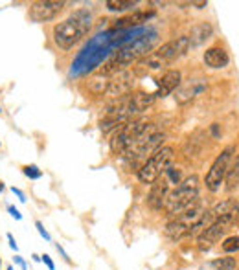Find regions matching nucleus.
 I'll list each match as a JSON object with an SVG mask.
<instances>
[{
    "mask_svg": "<svg viewBox=\"0 0 239 270\" xmlns=\"http://www.w3.org/2000/svg\"><path fill=\"white\" fill-rule=\"evenodd\" d=\"M8 211H9V213H11V217H13V219H17V220L22 219V215H20V211H18L15 206H8Z\"/></svg>",
    "mask_w": 239,
    "mask_h": 270,
    "instance_id": "nucleus-30",
    "label": "nucleus"
},
{
    "mask_svg": "<svg viewBox=\"0 0 239 270\" xmlns=\"http://www.w3.org/2000/svg\"><path fill=\"white\" fill-rule=\"evenodd\" d=\"M22 171H24V175H26L28 179H32V180H39L42 177V171L33 164L32 165H24Z\"/></svg>",
    "mask_w": 239,
    "mask_h": 270,
    "instance_id": "nucleus-26",
    "label": "nucleus"
},
{
    "mask_svg": "<svg viewBox=\"0 0 239 270\" xmlns=\"http://www.w3.org/2000/svg\"><path fill=\"white\" fill-rule=\"evenodd\" d=\"M41 261L44 263L46 266H48V270H55V265H54V261H52V257L48 256V254H44V256H41Z\"/></svg>",
    "mask_w": 239,
    "mask_h": 270,
    "instance_id": "nucleus-29",
    "label": "nucleus"
},
{
    "mask_svg": "<svg viewBox=\"0 0 239 270\" xmlns=\"http://www.w3.org/2000/svg\"><path fill=\"white\" fill-rule=\"evenodd\" d=\"M153 15H155L153 11H136V13L129 15V17H122V18H118V20H114L112 28H114V30H127V28H133L142 22H147V18H151Z\"/></svg>",
    "mask_w": 239,
    "mask_h": 270,
    "instance_id": "nucleus-18",
    "label": "nucleus"
},
{
    "mask_svg": "<svg viewBox=\"0 0 239 270\" xmlns=\"http://www.w3.org/2000/svg\"><path fill=\"white\" fill-rule=\"evenodd\" d=\"M8 270H13V266H9V268Z\"/></svg>",
    "mask_w": 239,
    "mask_h": 270,
    "instance_id": "nucleus-36",
    "label": "nucleus"
},
{
    "mask_svg": "<svg viewBox=\"0 0 239 270\" xmlns=\"http://www.w3.org/2000/svg\"><path fill=\"white\" fill-rule=\"evenodd\" d=\"M237 217H239V213H232V215H225V217H219V219H213V223H211L210 226H206V228L197 235L199 250H202V252L210 250V248L213 247V244H216L230 228H232V225L237 220Z\"/></svg>",
    "mask_w": 239,
    "mask_h": 270,
    "instance_id": "nucleus-8",
    "label": "nucleus"
},
{
    "mask_svg": "<svg viewBox=\"0 0 239 270\" xmlns=\"http://www.w3.org/2000/svg\"><path fill=\"white\" fill-rule=\"evenodd\" d=\"M15 263H18L22 270H28V268H26V263L22 261V257H20V256H15Z\"/></svg>",
    "mask_w": 239,
    "mask_h": 270,
    "instance_id": "nucleus-34",
    "label": "nucleus"
},
{
    "mask_svg": "<svg viewBox=\"0 0 239 270\" xmlns=\"http://www.w3.org/2000/svg\"><path fill=\"white\" fill-rule=\"evenodd\" d=\"M189 52V41L188 35H180L173 41L162 44L156 52H151L149 55H146L142 61H140V66L149 70H158L165 64L173 63V61L180 59L182 55H186Z\"/></svg>",
    "mask_w": 239,
    "mask_h": 270,
    "instance_id": "nucleus-3",
    "label": "nucleus"
},
{
    "mask_svg": "<svg viewBox=\"0 0 239 270\" xmlns=\"http://www.w3.org/2000/svg\"><path fill=\"white\" fill-rule=\"evenodd\" d=\"M35 228H37V232L41 234V237H44V241H52L50 234H48V232H46V230H44V226H42L41 220H37V223H35Z\"/></svg>",
    "mask_w": 239,
    "mask_h": 270,
    "instance_id": "nucleus-28",
    "label": "nucleus"
},
{
    "mask_svg": "<svg viewBox=\"0 0 239 270\" xmlns=\"http://www.w3.org/2000/svg\"><path fill=\"white\" fill-rule=\"evenodd\" d=\"M155 94H146V92H131L127 96V112H129V118L134 114H140L147 107L153 105L155 101Z\"/></svg>",
    "mask_w": 239,
    "mask_h": 270,
    "instance_id": "nucleus-16",
    "label": "nucleus"
},
{
    "mask_svg": "<svg viewBox=\"0 0 239 270\" xmlns=\"http://www.w3.org/2000/svg\"><path fill=\"white\" fill-rule=\"evenodd\" d=\"M210 266L213 270H234L237 266V261L234 257H219L216 261H211Z\"/></svg>",
    "mask_w": 239,
    "mask_h": 270,
    "instance_id": "nucleus-24",
    "label": "nucleus"
},
{
    "mask_svg": "<svg viewBox=\"0 0 239 270\" xmlns=\"http://www.w3.org/2000/svg\"><path fill=\"white\" fill-rule=\"evenodd\" d=\"M55 248H57V252H59L61 256L64 257V261H68V263H70V257H68V254L64 252V250H63V247H61V244H55Z\"/></svg>",
    "mask_w": 239,
    "mask_h": 270,
    "instance_id": "nucleus-32",
    "label": "nucleus"
},
{
    "mask_svg": "<svg viewBox=\"0 0 239 270\" xmlns=\"http://www.w3.org/2000/svg\"><path fill=\"white\" fill-rule=\"evenodd\" d=\"M11 191H13L15 195H17L18 201H20V202H26V195H24V193L20 191V189H18V188H15V186H13V188H11Z\"/></svg>",
    "mask_w": 239,
    "mask_h": 270,
    "instance_id": "nucleus-31",
    "label": "nucleus"
},
{
    "mask_svg": "<svg viewBox=\"0 0 239 270\" xmlns=\"http://www.w3.org/2000/svg\"><path fill=\"white\" fill-rule=\"evenodd\" d=\"M223 252H226V254L239 252V237H237V235L226 237L225 241H223Z\"/></svg>",
    "mask_w": 239,
    "mask_h": 270,
    "instance_id": "nucleus-25",
    "label": "nucleus"
},
{
    "mask_svg": "<svg viewBox=\"0 0 239 270\" xmlns=\"http://www.w3.org/2000/svg\"><path fill=\"white\" fill-rule=\"evenodd\" d=\"M105 6L109 11H127V9L136 8L138 2L136 0H107Z\"/></svg>",
    "mask_w": 239,
    "mask_h": 270,
    "instance_id": "nucleus-23",
    "label": "nucleus"
},
{
    "mask_svg": "<svg viewBox=\"0 0 239 270\" xmlns=\"http://www.w3.org/2000/svg\"><path fill=\"white\" fill-rule=\"evenodd\" d=\"M213 33V28H211L210 22H199L192 28V32L188 35V41H189V48H197L201 46L202 42H206L208 39L211 37Z\"/></svg>",
    "mask_w": 239,
    "mask_h": 270,
    "instance_id": "nucleus-17",
    "label": "nucleus"
},
{
    "mask_svg": "<svg viewBox=\"0 0 239 270\" xmlns=\"http://www.w3.org/2000/svg\"><path fill=\"white\" fill-rule=\"evenodd\" d=\"M134 87V73L131 70H119L116 72L112 78L109 79V88H107L105 96L112 97V100H118V97L129 96L131 90Z\"/></svg>",
    "mask_w": 239,
    "mask_h": 270,
    "instance_id": "nucleus-11",
    "label": "nucleus"
},
{
    "mask_svg": "<svg viewBox=\"0 0 239 270\" xmlns=\"http://www.w3.org/2000/svg\"><path fill=\"white\" fill-rule=\"evenodd\" d=\"M147 121H138V119H133V121H127L122 127L116 131V134L110 140V149L116 156H125L129 153V149L134 145L140 134L147 129Z\"/></svg>",
    "mask_w": 239,
    "mask_h": 270,
    "instance_id": "nucleus-6",
    "label": "nucleus"
},
{
    "mask_svg": "<svg viewBox=\"0 0 239 270\" xmlns=\"http://www.w3.org/2000/svg\"><path fill=\"white\" fill-rule=\"evenodd\" d=\"M173 156H175L173 147H170V145L160 147V149H158L155 155L149 156L146 160V164L138 169V180L142 184L151 186L156 179H160L162 175L171 167Z\"/></svg>",
    "mask_w": 239,
    "mask_h": 270,
    "instance_id": "nucleus-5",
    "label": "nucleus"
},
{
    "mask_svg": "<svg viewBox=\"0 0 239 270\" xmlns=\"http://www.w3.org/2000/svg\"><path fill=\"white\" fill-rule=\"evenodd\" d=\"M156 85H158V88H156V92H155V97H165L182 85V76H180L179 70H168V72H164V76L158 79Z\"/></svg>",
    "mask_w": 239,
    "mask_h": 270,
    "instance_id": "nucleus-14",
    "label": "nucleus"
},
{
    "mask_svg": "<svg viewBox=\"0 0 239 270\" xmlns=\"http://www.w3.org/2000/svg\"><path fill=\"white\" fill-rule=\"evenodd\" d=\"M8 241H9V247L13 248V250H18L17 243H15V239H13V235H11V234H8Z\"/></svg>",
    "mask_w": 239,
    "mask_h": 270,
    "instance_id": "nucleus-33",
    "label": "nucleus"
},
{
    "mask_svg": "<svg viewBox=\"0 0 239 270\" xmlns=\"http://www.w3.org/2000/svg\"><path fill=\"white\" fill-rule=\"evenodd\" d=\"M156 41H158V33L155 30L149 32V35H144V37H136L133 42L122 46L118 52L112 54L109 61L105 63V66L101 68V76H114L116 72L119 70H125L131 63L134 61H140L144 59L146 55L151 54V50L155 48Z\"/></svg>",
    "mask_w": 239,
    "mask_h": 270,
    "instance_id": "nucleus-1",
    "label": "nucleus"
},
{
    "mask_svg": "<svg viewBox=\"0 0 239 270\" xmlns=\"http://www.w3.org/2000/svg\"><path fill=\"white\" fill-rule=\"evenodd\" d=\"M211 217L213 219H219V217L225 215H232V213H239V202L234 201V199H226V201L219 202L216 206L210 210Z\"/></svg>",
    "mask_w": 239,
    "mask_h": 270,
    "instance_id": "nucleus-20",
    "label": "nucleus"
},
{
    "mask_svg": "<svg viewBox=\"0 0 239 270\" xmlns=\"http://www.w3.org/2000/svg\"><path fill=\"white\" fill-rule=\"evenodd\" d=\"M109 88V78L107 76H96V78L88 79V92L94 96H103Z\"/></svg>",
    "mask_w": 239,
    "mask_h": 270,
    "instance_id": "nucleus-22",
    "label": "nucleus"
},
{
    "mask_svg": "<svg viewBox=\"0 0 239 270\" xmlns=\"http://www.w3.org/2000/svg\"><path fill=\"white\" fill-rule=\"evenodd\" d=\"M195 202H199V177L192 175L188 179H184L179 184V188L168 195L164 208L170 215H180L182 211L192 208Z\"/></svg>",
    "mask_w": 239,
    "mask_h": 270,
    "instance_id": "nucleus-4",
    "label": "nucleus"
},
{
    "mask_svg": "<svg viewBox=\"0 0 239 270\" xmlns=\"http://www.w3.org/2000/svg\"><path fill=\"white\" fill-rule=\"evenodd\" d=\"M202 61L206 64L208 68L211 70H221V68H226L230 63V55L225 48H221V46H211L204 52L202 55Z\"/></svg>",
    "mask_w": 239,
    "mask_h": 270,
    "instance_id": "nucleus-15",
    "label": "nucleus"
},
{
    "mask_svg": "<svg viewBox=\"0 0 239 270\" xmlns=\"http://www.w3.org/2000/svg\"><path fill=\"white\" fill-rule=\"evenodd\" d=\"M234 153H235L234 145L225 147V149L221 151V155L213 160V164L210 165V169H208L206 177H204V184H206V188L210 189V191L216 193L221 189V184L225 182L226 171H228L230 160H232Z\"/></svg>",
    "mask_w": 239,
    "mask_h": 270,
    "instance_id": "nucleus-9",
    "label": "nucleus"
},
{
    "mask_svg": "<svg viewBox=\"0 0 239 270\" xmlns=\"http://www.w3.org/2000/svg\"><path fill=\"white\" fill-rule=\"evenodd\" d=\"M4 191V182H2V180H0V193Z\"/></svg>",
    "mask_w": 239,
    "mask_h": 270,
    "instance_id": "nucleus-35",
    "label": "nucleus"
},
{
    "mask_svg": "<svg viewBox=\"0 0 239 270\" xmlns=\"http://www.w3.org/2000/svg\"><path fill=\"white\" fill-rule=\"evenodd\" d=\"M64 2L61 0H37L30 4V18L33 22H50L63 11Z\"/></svg>",
    "mask_w": 239,
    "mask_h": 270,
    "instance_id": "nucleus-10",
    "label": "nucleus"
},
{
    "mask_svg": "<svg viewBox=\"0 0 239 270\" xmlns=\"http://www.w3.org/2000/svg\"><path fill=\"white\" fill-rule=\"evenodd\" d=\"M206 85L202 79H189L186 85H180L177 94H175V101L179 103V105H186L189 101H193L197 96H201L202 92H204Z\"/></svg>",
    "mask_w": 239,
    "mask_h": 270,
    "instance_id": "nucleus-13",
    "label": "nucleus"
},
{
    "mask_svg": "<svg viewBox=\"0 0 239 270\" xmlns=\"http://www.w3.org/2000/svg\"><path fill=\"white\" fill-rule=\"evenodd\" d=\"M189 232V226L186 223H182L180 219H173L165 225V235L171 239V241H180L182 237H186Z\"/></svg>",
    "mask_w": 239,
    "mask_h": 270,
    "instance_id": "nucleus-19",
    "label": "nucleus"
},
{
    "mask_svg": "<svg viewBox=\"0 0 239 270\" xmlns=\"http://www.w3.org/2000/svg\"><path fill=\"white\" fill-rule=\"evenodd\" d=\"M92 26V13L87 8L76 9L70 17L54 26V41L61 50H72Z\"/></svg>",
    "mask_w": 239,
    "mask_h": 270,
    "instance_id": "nucleus-2",
    "label": "nucleus"
},
{
    "mask_svg": "<svg viewBox=\"0 0 239 270\" xmlns=\"http://www.w3.org/2000/svg\"><path fill=\"white\" fill-rule=\"evenodd\" d=\"M162 142H164V134L155 127V124H149L125 156L131 160H138L147 155H155L162 147Z\"/></svg>",
    "mask_w": 239,
    "mask_h": 270,
    "instance_id": "nucleus-7",
    "label": "nucleus"
},
{
    "mask_svg": "<svg viewBox=\"0 0 239 270\" xmlns=\"http://www.w3.org/2000/svg\"><path fill=\"white\" fill-rule=\"evenodd\" d=\"M225 184H226V189H228V191H234L235 188H239V155L234 158L232 165H228Z\"/></svg>",
    "mask_w": 239,
    "mask_h": 270,
    "instance_id": "nucleus-21",
    "label": "nucleus"
},
{
    "mask_svg": "<svg viewBox=\"0 0 239 270\" xmlns=\"http://www.w3.org/2000/svg\"><path fill=\"white\" fill-rule=\"evenodd\" d=\"M165 179H168V182H173V184H180L182 182V175H180L179 169H173V167H170V169L165 171Z\"/></svg>",
    "mask_w": 239,
    "mask_h": 270,
    "instance_id": "nucleus-27",
    "label": "nucleus"
},
{
    "mask_svg": "<svg viewBox=\"0 0 239 270\" xmlns=\"http://www.w3.org/2000/svg\"><path fill=\"white\" fill-rule=\"evenodd\" d=\"M170 195V182L162 175L160 179H156L155 182L151 184V191H149V197H147V202L153 210H162L165 204V199Z\"/></svg>",
    "mask_w": 239,
    "mask_h": 270,
    "instance_id": "nucleus-12",
    "label": "nucleus"
}]
</instances>
